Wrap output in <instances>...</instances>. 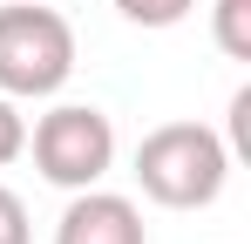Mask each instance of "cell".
I'll return each mask as SVG.
<instances>
[{"label":"cell","instance_id":"6da1fadb","mask_svg":"<svg viewBox=\"0 0 251 244\" xmlns=\"http://www.w3.org/2000/svg\"><path fill=\"white\" fill-rule=\"evenodd\" d=\"M136 183L163 210H210L231 183V143L210 122H163L136 143Z\"/></svg>","mask_w":251,"mask_h":244},{"label":"cell","instance_id":"7a4b0ae2","mask_svg":"<svg viewBox=\"0 0 251 244\" xmlns=\"http://www.w3.org/2000/svg\"><path fill=\"white\" fill-rule=\"evenodd\" d=\"M68 75H75V27L41 0L0 7V95L41 102V95H61Z\"/></svg>","mask_w":251,"mask_h":244},{"label":"cell","instance_id":"3957f363","mask_svg":"<svg viewBox=\"0 0 251 244\" xmlns=\"http://www.w3.org/2000/svg\"><path fill=\"white\" fill-rule=\"evenodd\" d=\"M27 149H34V170L54 190H88L116 170V122L95 102H61L27 129Z\"/></svg>","mask_w":251,"mask_h":244},{"label":"cell","instance_id":"277c9868","mask_svg":"<svg viewBox=\"0 0 251 244\" xmlns=\"http://www.w3.org/2000/svg\"><path fill=\"white\" fill-rule=\"evenodd\" d=\"M54 244H143V210L116 190H102V183H88V190L68 197Z\"/></svg>","mask_w":251,"mask_h":244},{"label":"cell","instance_id":"5b68a950","mask_svg":"<svg viewBox=\"0 0 251 244\" xmlns=\"http://www.w3.org/2000/svg\"><path fill=\"white\" fill-rule=\"evenodd\" d=\"M210 34L231 61H251V0H210Z\"/></svg>","mask_w":251,"mask_h":244},{"label":"cell","instance_id":"8992f818","mask_svg":"<svg viewBox=\"0 0 251 244\" xmlns=\"http://www.w3.org/2000/svg\"><path fill=\"white\" fill-rule=\"evenodd\" d=\"M190 7L197 0H116V14L136 27H176V21H190Z\"/></svg>","mask_w":251,"mask_h":244},{"label":"cell","instance_id":"52a82bcc","mask_svg":"<svg viewBox=\"0 0 251 244\" xmlns=\"http://www.w3.org/2000/svg\"><path fill=\"white\" fill-rule=\"evenodd\" d=\"M27 149V116L14 109V95H0V170Z\"/></svg>","mask_w":251,"mask_h":244},{"label":"cell","instance_id":"ba28073f","mask_svg":"<svg viewBox=\"0 0 251 244\" xmlns=\"http://www.w3.org/2000/svg\"><path fill=\"white\" fill-rule=\"evenodd\" d=\"M0 244H34V231H27V203L14 197L7 183H0Z\"/></svg>","mask_w":251,"mask_h":244},{"label":"cell","instance_id":"9c48e42d","mask_svg":"<svg viewBox=\"0 0 251 244\" xmlns=\"http://www.w3.org/2000/svg\"><path fill=\"white\" fill-rule=\"evenodd\" d=\"M251 149V88L231 95V156H245Z\"/></svg>","mask_w":251,"mask_h":244}]
</instances>
